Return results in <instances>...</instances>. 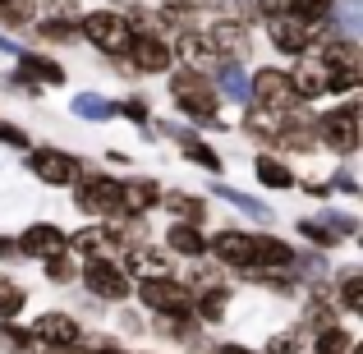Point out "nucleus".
Listing matches in <instances>:
<instances>
[{"label":"nucleus","instance_id":"f257e3e1","mask_svg":"<svg viewBox=\"0 0 363 354\" xmlns=\"http://www.w3.org/2000/svg\"><path fill=\"white\" fill-rule=\"evenodd\" d=\"M170 97H175V106L184 111L189 120L221 129V97H216V83L207 79V74H194V70L170 74Z\"/></svg>","mask_w":363,"mask_h":354},{"label":"nucleus","instance_id":"f03ea898","mask_svg":"<svg viewBox=\"0 0 363 354\" xmlns=\"http://www.w3.org/2000/svg\"><path fill=\"white\" fill-rule=\"evenodd\" d=\"M313 60L322 65L331 92H354V88H359L363 60H359V46L350 42V37H327V42L318 46V55H313Z\"/></svg>","mask_w":363,"mask_h":354},{"label":"nucleus","instance_id":"7ed1b4c3","mask_svg":"<svg viewBox=\"0 0 363 354\" xmlns=\"http://www.w3.org/2000/svg\"><path fill=\"white\" fill-rule=\"evenodd\" d=\"M138 299L161 318H189L194 313V294L179 285V276H143L138 281Z\"/></svg>","mask_w":363,"mask_h":354},{"label":"nucleus","instance_id":"20e7f679","mask_svg":"<svg viewBox=\"0 0 363 354\" xmlns=\"http://www.w3.org/2000/svg\"><path fill=\"white\" fill-rule=\"evenodd\" d=\"M74 184H79V207H83L88 216H97L101 226L116 221V216H124L120 179H106V175H97V170H88V175H79Z\"/></svg>","mask_w":363,"mask_h":354},{"label":"nucleus","instance_id":"39448f33","mask_svg":"<svg viewBox=\"0 0 363 354\" xmlns=\"http://www.w3.org/2000/svg\"><path fill=\"white\" fill-rule=\"evenodd\" d=\"M313 129H318V143H327L331 152H340V157L359 152V101L350 97L340 111L318 116V120H313Z\"/></svg>","mask_w":363,"mask_h":354},{"label":"nucleus","instance_id":"423d86ee","mask_svg":"<svg viewBox=\"0 0 363 354\" xmlns=\"http://www.w3.org/2000/svg\"><path fill=\"white\" fill-rule=\"evenodd\" d=\"M79 281L88 285L97 299H111V304H116V299H129V294H133L129 272H124L116 258H106V253H101V258H88V262L79 267Z\"/></svg>","mask_w":363,"mask_h":354},{"label":"nucleus","instance_id":"0eeeda50","mask_svg":"<svg viewBox=\"0 0 363 354\" xmlns=\"http://www.w3.org/2000/svg\"><path fill=\"white\" fill-rule=\"evenodd\" d=\"M253 106L272 111V116H285V111L299 106V97H294V83H290V70H257L253 74Z\"/></svg>","mask_w":363,"mask_h":354},{"label":"nucleus","instance_id":"6e6552de","mask_svg":"<svg viewBox=\"0 0 363 354\" xmlns=\"http://www.w3.org/2000/svg\"><path fill=\"white\" fill-rule=\"evenodd\" d=\"M79 33L88 37L92 46H101L106 55H124V46H129V28H124V14H116V9L79 14Z\"/></svg>","mask_w":363,"mask_h":354},{"label":"nucleus","instance_id":"1a4fd4ad","mask_svg":"<svg viewBox=\"0 0 363 354\" xmlns=\"http://www.w3.org/2000/svg\"><path fill=\"white\" fill-rule=\"evenodd\" d=\"M28 166H33V175L46 179V184H74V179L83 175V161L69 157V152H60V148H33L28 152Z\"/></svg>","mask_w":363,"mask_h":354},{"label":"nucleus","instance_id":"9d476101","mask_svg":"<svg viewBox=\"0 0 363 354\" xmlns=\"http://www.w3.org/2000/svg\"><path fill=\"white\" fill-rule=\"evenodd\" d=\"M124 55H133L129 70H138V74H166L170 65H175V51H170L161 37H129Z\"/></svg>","mask_w":363,"mask_h":354},{"label":"nucleus","instance_id":"9b49d317","mask_svg":"<svg viewBox=\"0 0 363 354\" xmlns=\"http://www.w3.org/2000/svg\"><path fill=\"white\" fill-rule=\"evenodd\" d=\"M18 253H28V258H42V262H51V258H60V253H69V235L60 231V226H28L23 235H18Z\"/></svg>","mask_w":363,"mask_h":354},{"label":"nucleus","instance_id":"f8f14e48","mask_svg":"<svg viewBox=\"0 0 363 354\" xmlns=\"http://www.w3.org/2000/svg\"><path fill=\"white\" fill-rule=\"evenodd\" d=\"M267 37H272V46H276L281 55H303V51L313 46V37H318V33H313V28H303L299 18L285 14V18H267Z\"/></svg>","mask_w":363,"mask_h":354},{"label":"nucleus","instance_id":"ddd939ff","mask_svg":"<svg viewBox=\"0 0 363 354\" xmlns=\"http://www.w3.org/2000/svg\"><path fill=\"white\" fill-rule=\"evenodd\" d=\"M28 331H33L37 345H79V336H83L79 322H74L69 313H42Z\"/></svg>","mask_w":363,"mask_h":354},{"label":"nucleus","instance_id":"4468645a","mask_svg":"<svg viewBox=\"0 0 363 354\" xmlns=\"http://www.w3.org/2000/svg\"><path fill=\"white\" fill-rule=\"evenodd\" d=\"M207 253H216L225 267L248 272V235L244 231H216V235H207Z\"/></svg>","mask_w":363,"mask_h":354},{"label":"nucleus","instance_id":"2eb2a0df","mask_svg":"<svg viewBox=\"0 0 363 354\" xmlns=\"http://www.w3.org/2000/svg\"><path fill=\"white\" fill-rule=\"evenodd\" d=\"M161 194H166V189H161L157 179H124V184H120L124 216H138V212H152V207H161Z\"/></svg>","mask_w":363,"mask_h":354},{"label":"nucleus","instance_id":"dca6fc26","mask_svg":"<svg viewBox=\"0 0 363 354\" xmlns=\"http://www.w3.org/2000/svg\"><path fill=\"white\" fill-rule=\"evenodd\" d=\"M290 83H294V97H299V101H318L322 92H331L327 74H322V65L313 60V55H308V60H299V65L290 70Z\"/></svg>","mask_w":363,"mask_h":354},{"label":"nucleus","instance_id":"f3484780","mask_svg":"<svg viewBox=\"0 0 363 354\" xmlns=\"http://www.w3.org/2000/svg\"><path fill=\"white\" fill-rule=\"evenodd\" d=\"M111 244H120V235L111 226H88V231L69 235V253H83V258H101Z\"/></svg>","mask_w":363,"mask_h":354},{"label":"nucleus","instance_id":"a211bd4d","mask_svg":"<svg viewBox=\"0 0 363 354\" xmlns=\"http://www.w3.org/2000/svg\"><path fill=\"white\" fill-rule=\"evenodd\" d=\"M18 79H28L33 92H37V83H65V70L55 60H46V55H23L18 51Z\"/></svg>","mask_w":363,"mask_h":354},{"label":"nucleus","instance_id":"6ab92c4d","mask_svg":"<svg viewBox=\"0 0 363 354\" xmlns=\"http://www.w3.org/2000/svg\"><path fill=\"white\" fill-rule=\"evenodd\" d=\"M166 244H170V253H184V258H203L207 253V239L198 226H184V221H175L166 231Z\"/></svg>","mask_w":363,"mask_h":354},{"label":"nucleus","instance_id":"aec40b11","mask_svg":"<svg viewBox=\"0 0 363 354\" xmlns=\"http://www.w3.org/2000/svg\"><path fill=\"white\" fill-rule=\"evenodd\" d=\"M161 203L175 212V221H184V226H203V216H207V207H203V198H194V194H161Z\"/></svg>","mask_w":363,"mask_h":354},{"label":"nucleus","instance_id":"412c9836","mask_svg":"<svg viewBox=\"0 0 363 354\" xmlns=\"http://www.w3.org/2000/svg\"><path fill=\"white\" fill-rule=\"evenodd\" d=\"M253 170H257V179H262L267 189H294V170L285 166L281 157H257Z\"/></svg>","mask_w":363,"mask_h":354},{"label":"nucleus","instance_id":"4be33fe9","mask_svg":"<svg viewBox=\"0 0 363 354\" xmlns=\"http://www.w3.org/2000/svg\"><path fill=\"white\" fill-rule=\"evenodd\" d=\"M179 152H184V157L194 161V166H203V170H216V175H221V170H225L221 152H216V148H207L203 138H189V143H179Z\"/></svg>","mask_w":363,"mask_h":354},{"label":"nucleus","instance_id":"5701e85b","mask_svg":"<svg viewBox=\"0 0 363 354\" xmlns=\"http://www.w3.org/2000/svg\"><path fill=\"white\" fill-rule=\"evenodd\" d=\"M244 129L253 133V138H262V143H276V129H281V116H272V111L253 106V111L244 116Z\"/></svg>","mask_w":363,"mask_h":354},{"label":"nucleus","instance_id":"b1692460","mask_svg":"<svg viewBox=\"0 0 363 354\" xmlns=\"http://www.w3.org/2000/svg\"><path fill=\"white\" fill-rule=\"evenodd\" d=\"M194 313L203 322H221L225 318V290H212V285H203V294L194 299Z\"/></svg>","mask_w":363,"mask_h":354},{"label":"nucleus","instance_id":"393cba45","mask_svg":"<svg viewBox=\"0 0 363 354\" xmlns=\"http://www.w3.org/2000/svg\"><path fill=\"white\" fill-rule=\"evenodd\" d=\"M313 350H318V354H350V350H354V336L340 331V327H327V331L313 336Z\"/></svg>","mask_w":363,"mask_h":354},{"label":"nucleus","instance_id":"a878e982","mask_svg":"<svg viewBox=\"0 0 363 354\" xmlns=\"http://www.w3.org/2000/svg\"><path fill=\"white\" fill-rule=\"evenodd\" d=\"M340 304H345V313H363V276L354 267L340 272Z\"/></svg>","mask_w":363,"mask_h":354},{"label":"nucleus","instance_id":"bb28decb","mask_svg":"<svg viewBox=\"0 0 363 354\" xmlns=\"http://www.w3.org/2000/svg\"><path fill=\"white\" fill-rule=\"evenodd\" d=\"M18 313H23V285L0 276V322H14Z\"/></svg>","mask_w":363,"mask_h":354},{"label":"nucleus","instance_id":"cd10ccee","mask_svg":"<svg viewBox=\"0 0 363 354\" xmlns=\"http://www.w3.org/2000/svg\"><path fill=\"white\" fill-rule=\"evenodd\" d=\"M0 345H9L14 354H33V350H37V341H33V331L14 327V322H0Z\"/></svg>","mask_w":363,"mask_h":354},{"label":"nucleus","instance_id":"c85d7f7f","mask_svg":"<svg viewBox=\"0 0 363 354\" xmlns=\"http://www.w3.org/2000/svg\"><path fill=\"white\" fill-rule=\"evenodd\" d=\"M46 276H51L55 285H69V281H79V258H74V253H60V258H51V262H46Z\"/></svg>","mask_w":363,"mask_h":354},{"label":"nucleus","instance_id":"c756f323","mask_svg":"<svg viewBox=\"0 0 363 354\" xmlns=\"http://www.w3.org/2000/svg\"><path fill=\"white\" fill-rule=\"evenodd\" d=\"M33 14H37V5H33V0H0V18H5L9 28L33 23Z\"/></svg>","mask_w":363,"mask_h":354},{"label":"nucleus","instance_id":"7c9ffc66","mask_svg":"<svg viewBox=\"0 0 363 354\" xmlns=\"http://www.w3.org/2000/svg\"><path fill=\"white\" fill-rule=\"evenodd\" d=\"M37 37H46V42H74V37H79V23H60V18H42V23H37Z\"/></svg>","mask_w":363,"mask_h":354},{"label":"nucleus","instance_id":"2f4dec72","mask_svg":"<svg viewBox=\"0 0 363 354\" xmlns=\"http://www.w3.org/2000/svg\"><path fill=\"white\" fill-rule=\"evenodd\" d=\"M299 235H308L318 248H336V244H340V239H336V231H327L322 221H299Z\"/></svg>","mask_w":363,"mask_h":354},{"label":"nucleus","instance_id":"473e14b6","mask_svg":"<svg viewBox=\"0 0 363 354\" xmlns=\"http://www.w3.org/2000/svg\"><path fill=\"white\" fill-rule=\"evenodd\" d=\"M46 18H60V23H74L79 18V0H46Z\"/></svg>","mask_w":363,"mask_h":354},{"label":"nucleus","instance_id":"72a5a7b5","mask_svg":"<svg viewBox=\"0 0 363 354\" xmlns=\"http://www.w3.org/2000/svg\"><path fill=\"white\" fill-rule=\"evenodd\" d=\"M267 354H299V331H281L267 341Z\"/></svg>","mask_w":363,"mask_h":354},{"label":"nucleus","instance_id":"f704fd0d","mask_svg":"<svg viewBox=\"0 0 363 354\" xmlns=\"http://www.w3.org/2000/svg\"><path fill=\"white\" fill-rule=\"evenodd\" d=\"M257 14H267V18H285V14H294V0H257Z\"/></svg>","mask_w":363,"mask_h":354},{"label":"nucleus","instance_id":"c9c22d12","mask_svg":"<svg viewBox=\"0 0 363 354\" xmlns=\"http://www.w3.org/2000/svg\"><path fill=\"white\" fill-rule=\"evenodd\" d=\"M0 143H9V148H28V133H18L14 124L0 120Z\"/></svg>","mask_w":363,"mask_h":354},{"label":"nucleus","instance_id":"e433bc0d","mask_svg":"<svg viewBox=\"0 0 363 354\" xmlns=\"http://www.w3.org/2000/svg\"><path fill=\"white\" fill-rule=\"evenodd\" d=\"M124 116L138 120V124H147V106H143V101H124Z\"/></svg>","mask_w":363,"mask_h":354},{"label":"nucleus","instance_id":"4c0bfd02","mask_svg":"<svg viewBox=\"0 0 363 354\" xmlns=\"http://www.w3.org/2000/svg\"><path fill=\"white\" fill-rule=\"evenodd\" d=\"M33 354H83L79 345H37Z\"/></svg>","mask_w":363,"mask_h":354},{"label":"nucleus","instance_id":"58836bf2","mask_svg":"<svg viewBox=\"0 0 363 354\" xmlns=\"http://www.w3.org/2000/svg\"><path fill=\"white\" fill-rule=\"evenodd\" d=\"M88 354H124V350L116 345V341H97V345H92Z\"/></svg>","mask_w":363,"mask_h":354},{"label":"nucleus","instance_id":"ea45409f","mask_svg":"<svg viewBox=\"0 0 363 354\" xmlns=\"http://www.w3.org/2000/svg\"><path fill=\"white\" fill-rule=\"evenodd\" d=\"M18 253V244H14V239H5V235H0V258H14Z\"/></svg>","mask_w":363,"mask_h":354},{"label":"nucleus","instance_id":"a19ab883","mask_svg":"<svg viewBox=\"0 0 363 354\" xmlns=\"http://www.w3.org/2000/svg\"><path fill=\"white\" fill-rule=\"evenodd\" d=\"M216 354H253V350H244V345H221Z\"/></svg>","mask_w":363,"mask_h":354}]
</instances>
